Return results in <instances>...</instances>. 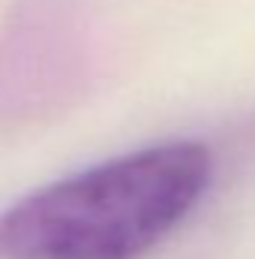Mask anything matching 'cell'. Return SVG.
I'll use <instances>...</instances> for the list:
<instances>
[{"label": "cell", "mask_w": 255, "mask_h": 259, "mask_svg": "<svg viewBox=\"0 0 255 259\" xmlns=\"http://www.w3.org/2000/svg\"><path fill=\"white\" fill-rule=\"evenodd\" d=\"M213 178L198 139L147 145L45 184L0 214L3 259H138L174 232Z\"/></svg>", "instance_id": "cell-1"}]
</instances>
